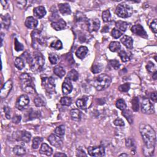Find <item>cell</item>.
I'll list each match as a JSON object with an SVG mask.
<instances>
[{
  "instance_id": "cell-10",
  "label": "cell",
  "mask_w": 157,
  "mask_h": 157,
  "mask_svg": "<svg viewBox=\"0 0 157 157\" xmlns=\"http://www.w3.org/2000/svg\"><path fill=\"white\" fill-rule=\"evenodd\" d=\"M88 152L92 156H103L105 155V149L102 146L89 147Z\"/></svg>"
},
{
  "instance_id": "cell-48",
  "label": "cell",
  "mask_w": 157,
  "mask_h": 157,
  "mask_svg": "<svg viewBox=\"0 0 157 157\" xmlns=\"http://www.w3.org/2000/svg\"><path fill=\"white\" fill-rule=\"evenodd\" d=\"M15 44H14V47H15V50L17 52H19V51H23L24 50V46L23 45H22L21 43H20L19 41H18V40L17 39H15Z\"/></svg>"
},
{
  "instance_id": "cell-41",
  "label": "cell",
  "mask_w": 157,
  "mask_h": 157,
  "mask_svg": "<svg viewBox=\"0 0 157 157\" xmlns=\"http://www.w3.org/2000/svg\"><path fill=\"white\" fill-rule=\"evenodd\" d=\"M51 47L54 49H56V50H60L63 48V44L60 40H57V41H53L51 43Z\"/></svg>"
},
{
  "instance_id": "cell-20",
  "label": "cell",
  "mask_w": 157,
  "mask_h": 157,
  "mask_svg": "<svg viewBox=\"0 0 157 157\" xmlns=\"http://www.w3.org/2000/svg\"><path fill=\"white\" fill-rule=\"evenodd\" d=\"M39 153L47 156H51L53 154V149L47 144L43 143L40 148Z\"/></svg>"
},
{
  "instance_id": "cell-7",
  "label": "cell",
  "mask_w": 157,
  "mask_h": 157,
  "mask_svg": "<svg viewBox=\"0 0 157 157\" xmlns=\"http://www.w3.org/2000/svg\"><path fill=\"white\" fill-rule=\"evenodd\" d=\"M42 86L48 93H53L55 91V80L52 77L42 78Z\"/></svg>"
},
{
  "instance_id": "cell-36",
  "label": "cell",
  "mask_w": 157,
  "mask_h": 157,
  "mask_svg": "<svg viewBox=\"0 0 157 157\" xmlns=\"http://www.w3.org/2000/svg\"><path fill=\"white\" fill-rule=\"evenodd\" d=\"M15 66L19 70H22L25 67L24 60L20 57H17L15 60Z\"/></svg>"
},
{
  "instance_id": "cell-27",
  "label": "cell",
  "mask_w": 157,
  "mask_h": 157,
  "mask_svg": "<svg viewBox=\"0 0 157 157\" xmlns=\"http://www.w3.org/2000/svg\"><path fill=\"white\" fill-rule=\"evenodd\" d=\"M11 25V17L9 14H6L2 17V27L8 29Z\"/></svg>"
},
{
  "instance_id": "cell-11",
  "label": "cell",
  "mask_w": 157,
  "mask_h": 157,
  "mask_svg": "<svg viewBox=\"0 0 157 157\" xmlns=\"http://www.w3.org/2000/svg\"><path fill=\"white\" fill-rule=\"evenodd\" d=\"M88 30L90 32L97 31L100 27V21L98 19H90L87 22Z\"/></svg>"
},
{
  "instance_id": "cell-58",
  "label": "cell",
  "mask_w": 157,
  "mask_h": 157,
  "mask_svg": "<svg viewBox=\"0 0 157 157\" xmlns=\"http://www.w3.org/2000/svg\"><path fill=\"white\" fill-rule=\"evenodd\" d=\"M54 156H66L67 155H66V154H61V153H57V154H55L54 155Z\"/></svg>"
},
{
  "instance_id": "cell-53",
  "label": "cell",
  "mask_w": 157,
  "mask_h": 157,
  "mask_svg": "<svg viewBox=\"0 0 157 157\" xmlns=\"http://www.w3.org/2000/svg\"><path fill=\"white\" fill-rule=\"evenodd\" d=\"M26 1H18L17 2V6L20 9H24L26 6Z\"/></svg>"
},
{
  "instance_id": "cell-29",
  "label": "cell",
  "mask_w": 157,
  "mask_h": 157,
  "mask_svg": "<svg viewBox=\"0 0 157 157\" xmlns=\"http://www.w3.org/2000/svg\"><path fill=\"white\" fill-rule=\"evenodd\" d=\"M67 77L72 81H77L79 78V74L77 71L75 69H72L68 73Z\"/></svg>"
},
{
  "instance_id": "cell-23",
  "label": "cell",
  "mask_w": 157,
  "mask_h": 157,
  "mask_svg": "<svg viewBox=\"0 0 157 157\" xmlns=\"http://www.w3.org/2000/svg\"><path fill=\"white\" fill-rule=\"evenodd\" d=\"M70 115H71V119L74 121L79 122V121L81 120L82 113L79 109H72L70 112Z\"/></svg>"
},
{
  "instance_id": "cell-33",
  "label": "cell",
  "mask_w": 157,
  "mask_h": 157,
  "mask_svg": "<svg viewBox=\"0 0 157 157\" xmlns=\"http://www.w3.org/2000/svg\"><path fill=\"white\" fill-rule=\"evenodd\" d=\"M13 152H14V154L16 155L21 156L25 154L26 151L25 149H24L22 147L20 146H16L14 147V149H13Z\"/></svg>"
},
{
  "instance_id": "cell-44",
  "label": "cell",
  "mask_w": 157,
  "mask_h": 157,
  "mask_svg": "<svg viewBox=\"0 0 157 157\" xmlns=\"http://www.w3.org/2000/svg\"><path fill=\"white\" fill-rule=\"evenodd\" d=\"M102 69V66L101 64H95L92 67V72L94 74L100 73Z\"/></svg>"
},
{
  "instance_id": "cell-37",
  "label": "cell",
  "mask_w": 157,
  "mask_h": 157,
  "mask_svg": "<svg viewBox=\"0 0 157 157\" xmlns=\"http://www.w3.org/2000/svg\"><path fill=\"white\" fill-rule=\"evenodd\" d=\"M65 128L64 125H60L59 127H57L55 130V133L56 135L61 137L65 135Z\"/></svg>"
},
{
  "instance_id": "cell-15",
  "label": "cell",
  "mask_w": 157,
  "mask_h": 157,
  "mask_svg": "<svg viewBox=\"0 0 157 157\" xmlns=\"http://www.w3.org/2000/svg\"><path fill=\"white\" fill-rule=\"evenodd\" d=\"M73 85H72L71 80L66 77L65 80V81L62 85V92L63 93L64 95H66L68 94L71 93V92L73 91Z\"/></svg>"
},
{
  "instance_id": "cell-9",
  "label": "cell",
  "mask_w": 157,
  "mask_h": 157,
  "mask_svg": "<svg viewBox=\"0 0 157 157\" xmlns=\"http://www.w3.org/2000/svg\"><path fill=\"white\" fill-rule=\"evenodd\" d=\"M141 109L142 113L146 114H153L155 112L154 105L149 99H144L142 101Z\"/></svg>"
},
{
  "instance_id": "cell-4",
  "label": "cell",
  "mask_w": 157,
  "mask_h": 157,
  "mask_svg": "<svg viewBox=\"0 0 157 157\" xmlns=\"http://www.w3.org/2000/svg\"><path fill=\"white\" fill-rule=\"evenodd\" d=\"M32 46L34 49L40 50L46 47V40L41 31L34 30L31 33Z\"/></svg>"
},
{
  "instance_id": "cell-59",
  "label": "cell",
  "mask_w": 157,
  "mask_h": 157,
  "mask_svg": "<svg viewBox=\"0 0 157 157\" xmlns=\"http://www.w3.org/2000/svg\"><path fill=\"white\" fill-rule=\"evenodd\" d=\"M153 78L154 79V80L156 79V71L153 74Z\"/></svg>"
},
{
  "instance_id": "cell-54",
  "label": "cell",
  "mask_w": 157,
  "mask_h": 157,
  "mask_svg": "<svg viewBox=\"0 0 157 157\" xmlns=\"http://www.w3.org/2000/svg\"><path fill=\"white\" fill-rule=\"evenodd\" d=\"M21 116L20 115H15L14 116V117L12 118V122L13 123H20V120H21Z\"/></svg>"
},
{
  "instance_id": "cell-46",
  "label": "cell",
  "mask_w": 157,
  "mask_h": 157,
  "mask_svg": "<svg viewBox=\"0 0 157 157\" xmlns=\"http://www.w3.org/2000/svg\"><path fill=\"white\" fill-rule=\"evenodd\" d=\"M146 68L148 71L150 72V73H155V72L156 71V67L152 61H149L148 63Z\"/></svg>"
},
{
  "instance_id": "cell-50",
  "label": "cell",
  "mask_w": 157,
  "mask_h": 157,
  "mask_svg": "<svg viewBox=\"0 0 157 157\" xmlns=\"http://www.w3.org/2000/svg\"><path fill=\"white\" fill-rule=\"evenodd\" d=\"M156 26H157V21L156 19H155L154 21H152V22L150 24V27L151 30L155 34H156L157 32Z\"/></svg>"
},
{
  "instance_id": "cell-8",
  "label": "cell",
  "mask_w": 157,
  "mask_h": 157,
  "mask_svg": "<svg viewBox=\"0 0 157 157\" xmlns=\"http://www.w3.org/2000/svg\"><path fill=\"white\" fill-rule=\"evenodd\" d=\"M30 100L28 96L26 95H22L17 99L15 106L19 110L23 111L28 106Z\"/></svg>"
},
{
  "instance_id": "cell-1",
  "label": "cell",
  "mask_w": 157,
  "mask_h": 157,
  "mask_svg": "<svg viewBox=\"0 0 157 157\" xmlns=\"http://www.w3.org/2000/svg\"><path fill=\"white\" fill-rule=\"evenodd\" d=\"M139 131L147 149L144 154L147 156H152L154 154L156 144L155 132L150 125L146 124L140 125Z\"/></svg>"
},
{
  "instance_id": "cell-12",
  "label": "cell",
  "mask_w": 157,
  "mask_h": 157,
  "mask_svg": "<svg viewBox=\"0 0 157 157\" xmlns=\"http://www.w3.org/2000/svg\"><path fill=\"white\" fill-rule=\"evenodd\" d=\"M48 141L51 144L57 148H60L63 146V140L61 137L58 136L56 134H51L48 137Z\"/></svg>"
},
{
  "instance_id": "cell-5",
  "label": "cell",
  "mask_w": 157,
  "mask_h": 157,
  "mask_svg": "<svg viewBox=\"0 0 157 157\" xmlns=\"http://www.w3.org/2000/svg\"><path fill=\"white\" fill-rule=\"evenodd\" d=\"M20 85L24 91L33 93L35 92V87L33 84L32 78L27 73H23L20 76Z\"/></svg>"
},
{
  "instance_id": "cell-19",
  "label": "cell",
  "mask_w": 157,
  "mask_h": 157,
  "mask_svg": "<svg viewBox=\"0 0 157 157\" xmlns=\"http://www.w3.org/2000/svg\"><path fill=\"white\" fill-rule=\"evenodd\" d=\"M34 15L38 19H42L46 14V10L43 6H38L34 9Z\"/></svg>"
},
{
  "instance_id": "cell-25",
  "label": "cell",
  "mask_w": 157,
  "mask_h": 157,
  "mask_svg": "<svg viewBox=\"0 0 157 157\" xmlns=\"http://www.w3.org/2000/svg\"><path fill=\"white\" fill-rule=\"evenodd\" d=\"M88 98L87 96H83L82 98H80L76 101V105L82 109H86L87 108V102L88 101Z\"/></svg>"
},
{
  "instance_id": "cell-49",
  "label": "cell",
  "mask_w": 157,
  "mask_h": 157,
  "mask_svg": "<svg viewBox=\"0 0 157 157\" xmlns=\"http://www.w3.org/2000/svg\"><path fill=\"white\" fill-rule=\"evenodd\" d=\"M109 64L112 68H113L114 69H118L120 66L119 61L117 60H113L109 61Z\"/></svg>"
},
{
  "instance_id": "cell-18",
  "label": "cell",
  "mask_w": 157,
  "mask_h": 157,
  "mask_svg": "<svg viewBox=\"0 0 157 157\" xmlns=\"http://www.w3.org/2000/svg\"><path fill=\"white\" fill-rule=\"evenodd\" d=\"M58 9L61 14L63 15L71 14V9L70 6L68 3H62L58 4Z\"/></svg>"
},
{
  "instance_id": "cell-31",
  "label": "cell",
  "mask_w": 157,
  "mask_h": 157,
  "mask_svg": "<svg viewBox=\"0 0 157 157\" xmlns=\"http://www.w3.org/2000/svg\"><path fill=\"white\" fill-rule=\"evenodd\" d=\"M109 48L111 52H116L120 50L121 48V46L120 42L117 41H113L110 43Z\"/></svg>"
},
{
  "instance_id": "cell-3",
  "label": "cell",
  "mask_w": 157,
  "mask_h": 157,
  "mask_svg": "<svg viewBox=\"0 0 157 157\" xmlns=\"http://www.w3.org/2000/svg\"><path fill=\"white\" fill-rule=\"evenodd\" d=\"M112 82V79L106 74H101L93 80V85L98 91L103 90L108 88Z\"/></svg>"
},
{
  "instance_id": "cell-38",
  "label": "cell",
  "mask_w": 157,
  "mask_h": 157,
  "mask_svg": "<svg viewBox=\"0 0 157 157\" xmlns=\"http://www.w3.org/2000/svg\"><path fill=\"white\" fill-rule=\"evenodd\" d=\"M116 106L121 111H123L127 108L126 103L122 99H119L116 101Z\"/></svg>"
},
{
  "instance_id": "cell-35",
  "label": "cell",
  "mask_w": 157,
  "mask_h": 157,
  "mask_svg": "<svg viewBox=\"0 0 157 157\" xmlns=\"http://www.w3.org/2000/svg\"><path fill=\"white\" fill-rule=\"evenodd\" d=\"M43 139L40 137H36L33 139L32 143V147L33 149H38L39 146L41 144Z\"/></svg>"
},
{
  "instance_id": "cell-56",
  "label": "cell",
  "mask_w": 157,
  "mask_h": 157,
  "mask_svg": "<svg viewBox=\"0 0 157 157\" xmlns=\"http://www.w3.org/2000/svg\"><path fill=\"white\" fill-rule=\"evenodd\" d=\"M150 99L152 101L154 102H156V100H157V96H156V92H154L152 93L150 95Z\"/></svg>"
},
{
  "instance_id": "cell-14",
  "label": "cell",
  "mask_w": 157,
  "mask_h": 157,
  "mask_svg": "<svg viewBox=\"0 0 157 157\" xmlns=\"http://www.w3.org/2000/svg\"><path fill=\"white\" fill-rule=\"evenodd\" d=\"M12 88V82L11 80H8L5 84H4L1 90V94H0V96L2 98H6L9 92H11V89Z\"/></svg>"
},
{
  "instance_id": "cell-60",
  "label": "cell",
  "mask_w": 157,
  "mask_h": 157,
  "mask_svg": "<svg viewBox=\"0 0 157 157\" xmlns=\"http://www.w3.org/2000/svg\"><path fill=\"white\" fill-rule=\"evenodd\" d=\"M119 156H127L128 155H127V154H123L120 155Z\"/></svg>"
},
{
  "instance_id": "cell-55",
  "label": "cell",
  "mask_w": 157,
  "mask_h": 157,
  "mask_svg": "<svg viewBox=\"0 0 157 157\" xmlns=\"http://www.w3.org/2000/svg\"><path fill=\"white\" fill-rule=\"evenodd\" d=\"M77 156H87V154L85 153L84 150L82 149H77Z\"/></svg>"
},
{
  "instance_id": "cell-39",
  "label": "cell",
  "mask_w": 157,
  "mask_h": 157,
  "mask_svg": "<svg viewBox=\"0 0 157 157\" xmlns=\"http://www.w3.org/2000/svg\"><path fill=\"white\" fill-rule=\"evenodd\" d=\"M119 55L123 62H127L129 60V56L125 51H120L119 52Z\"/></svg>"
},
{
  "instance_id": "cell-26",
  "label": "cell",
  "mask_w": 157,
  "mask_h": 157,
  "mask_svg": "<svg viewBox=\"0 0 157 157\" xmlns=\"http://www.w3.org/2000/svg\"><path fill=\"white\" fill-rule=\"evenodd\" d=\"M115 27L116 29H117L121 32L123 33L126 31L128 27V24L127 22L123 21H118L115 23Z\"/></svg>"
},
{
  "instance_id": "cell-47",
  "label": "cell",
  "mask_w": 157,
  "mask_h": 157,
  "mask_svg": "<svg viewBox=\"0 0 157 157\" xmlns=\"http://www.w3.org/2000/svg\"><path fill=\"white\" fill-rule=\"evenodd\" d=\"M111 34H112V36H113L114 38L118 39L122 35V33L121 32V31H120L119 30H118L117 29L114 28L113 30V31H112Z\"/></svg>"
},
{
  "instance_id": "cell-51",
  "label": "cell",
  "mask_w": 157,
  "mask_h": 157,
  "mask_svg": "<svg viewBox=\"0 0 157 157\" xmlns=\"http://www.w3.org/2000/svg\"><path fill=\"white\" fill-rule=\"evenodd\" d=\"M4 113L6 114V117L8 119H10L11 118V109L7 106H4Z\"/></svg>"
},
{
  "instance_id": "cell-6",
  "label": "cell",
  "mask_w": 157,
  "mask_h": 157,
  "mask_svg": "<svg viewBox=\"0 0 157 157\" xmlns=\"http://www.w3.org/2000/svg\"><path fill=\"white\" fill-rule=\"evenodd\" d=\"M133 12V7L126 4H120L116 7L115 13L121 18H128L131 16Z\"/></svg>"
},
{
  "instance_id": "cell-42",
  "label": "cell",
  "mask_w": 157,
  "mask_h": 157,
  "mask_svg": "<svg viewBox=\"0 0 157 157\" xmlns=\"http://www.w3.org/2000/svg\"><path fill=\"white\" fill-rule=\"evenodd\" d=\"M60 103L63 106H69L72 104V99L71 98L67 96L62 97L60 100Z\"/></svg>"
},
{
  "instance_id": "cell-30",
  "label": "cell",
  "mask_w": 157,
  "mask_h": 157,
  "mask_svg": "<svg viewBox=\"0 0 157 157\" xmlns=\"http://www.w3.org/2000/svg\"><path fill=\"white\" fill-rule=\"evenodd\" d=\"M122 115L125 118H126V119L128 120V122L131 124L133 122V114L129 110H126L125 109L122 112Z\"/></svg>"
},
{
  "instance_id": "cell-22",
  "label": "cell",
  "mask_w": 157,
  "mask_h": 157,
  "mask_svg": "<svg viewBox=\"0 0 157 157\" xmlns=\"http://www.w3.org/2000/svg\"><path fill=\"white\" fill-rule=\"evenodd\" d=\"M88 52V48L86 46H80L75 52V55L80 59H84L86 57Z\"/></svg>"
},
{
  "instance_id": "cell-45",
  "label": "cell",
  "mask_w": 157,
  "mask_h": 157,
  "mask_svg": "<svg viewBox=\"0 0 157 157\" xmlns=\"http://www.w3.org/2000/svg\"><path fill=\"white\" fill-rule=\"evenodd\" d=\"M130 88V84L129 83H125L121 85L119 87V90L122 92H128Z\"/></svg>"
},
{
  "instance_id": "cell-43",
  "label": "cell",
  "mask_w": 157,
  "mask_h": 157,
  "mask_svg": "<svg viewBox=\"0 0 157 157\" xmlns=\"http://www.w3.org/2000/svg\"><path fill=\"white\" fill-rule=\"evenodd\" d=\"M49 59L52 65H55L58 61V57L55 53H50L49 55Z\"/></svg>"
},
{
  "instance_id": "cell-32",
  "label": "cell",
  "mask_w": 157,
  "mask_h": 157,
  "mask_svg": "<svg viewBox=\"0 0 157 157\" xmlns=\"http://www.w3.org/2000/svg\"><path fill=\"white\" fill-rule=\"evenodd\" d=\"M34 104L36 107H42L46 104V102L45 100L43 99V98L41 96L38 95V96L36 97L34 100Z\"/></svg>"
},
{
  "instance_id": "cell-28",
  "label": "cell",
  "mask_w": 157,
  "mask_h": 157,
  "mask_svg": "<svg viewBox=\"0 0 157 157\" xmlns=\"http://www.w3.org/2000/svg\"><path fill=\"white\" fill-rule=\"evenodd\" d=\"M53 72H54L55 75H57L58 77H59L60 78H62L63 77H64V75L66 74V72L64 68L60 66H57L55 67L54 69H53Z\"/></svg>"
},
{
  "instance_id": "cell-2",
  "label": "cell",
  "mask_w": 157,
  "mask_h": 157,
  "mask_svg": "<svg viewBox=\"0 0 157 157\" xmlns=\"http://www.w3.org/2000/svg\"><path fill=\"white\" fill-rule=\"evenodd\" d=\"M27 61L31 69L34 72L41 71L45 63L44 56L38 51H35L31 54H29L27 57Z\"/></svg>"
},
{
  "instance_id": "cell-13",
  "label": "cell",
  "mask_w": 157,
  "mask_h": 157,
  "mask_svg": "<svg viewBox=\"0 0 157 157\" xmlns=\"http://www.w3.org/2000/svg\"><path fill=\"white\" fill-rule=\"evenodd\" d=\"M131 30L132 33L134 34L139 36L146 39L148 38L146 31L141 25H136L133 26L131 28Z\"/></svg>"
},
{
  "instance_id": "cell-21",
  "label": "cell",
  "mask_w": 157,
  "mask_h": 157,
  "mask_svg": "<svg viewBox=\"0 0 157 157\" xmlns=\"http://www.w3.org/2000/svg\"><path fill=\"white\" fill-rule=\"evenodd\" d=\"M121 42L124 46L128 49H132L133 48V40L129 36L125 35L121 38Z\"/></svg>"
},
{
  "instance_id": "cell-16",
  "label": "cell",
  "mask_w": 157,
  "mask_h": 157,
  "mask_svg": "<svg viewBox=\"0 0 157 157\" xmlns=\"http://www.w3.org/2000/svg\"><path fill=\"white\" fill-rule=\"evenodd\" d=\"M52 27L56 31H60L64 30L66 26V22L63 19H58L57 21L52 22L51 24Z\"/></svg>"
},
{
  "instance_id": "cell-40",
  "label": "cell",
  "mask_w": 157,
  "mask_h": 157,
  "mask_svg": "<svg viewBox=\"0 0 157 157\" xmlns=\"http://www.w3.org/2000/svg\"><path fill=\"white\" fill-rule=\"evenodd\" d=\"M102 19L105 22H108L111 19V14L109 10H106L102 13Z\"/></svg>"
},
{
  "instance_id": "cell-52",
  "label": "cell",
  "mask_w": 157,
  "mask_h": 157,
  "mask_svg": "<svg viewBox=\"0 0 157 157\" xmlns=\"http://www.w3.org/2000/svg\"><path fill=\"white\" fill-rule=\"evenodd\" d=\"M114 124L115 125V126L117 127H123L125 125V123L121 119H117L114 120Z\"/></svg>"
},
{
  "instance_id": "cell-57",
  "label": "cell",
  "mask_w": 157,
  "mask_h": 157,
  "mask_svg": "<svg viewBox=\"0 0 157 157\" xmlns=\"http://www.w3.org/2000/svg\"><path fill=\"white\" fill-rule=\"evenodd\" d=\"M108 31H109L108 26H105L102 28V30L101 31V32L102 33H106V32H108Z\"/></svg>"
},
{
  "instance_id": "cell-24",
  "label": "cell",
  "mask_w": 157,
  "mask_h": 157,
  "mask_svg": "<svg viewBox=\"0 0 157 157\" xmlns=\"http://www.w3.org/2000/svg\"><path fill=\"white\" fill-rule=\"evenodd\" d=\"M19 137V140L23 141L24 142L28 143L30 142L31 139V134L28 131H22L20 133Z\"/></svg>"
},
{
  "instance_id": "cell-17",
  "label": "cell",
  "mask_w": 157,
  "mask_h": 157,
  "mask_svg": "<svg viewBox=\"0 0 157 157\" xmlns=\"http://www.w3.org/2000/svg\"><path fill=\"white\" fill-rule=\"evenodd\" d=\"M25 26L30 29H34L37 27L38 21L33 17H28L25 20Z\"/></svg>"
},
{
  "instance_id": "cell-34",
  "label": "cell",
  "mask_w": 157,
  "mask_h": 157,
  "mask_svg": "<svg viewBox=\"0 0 157 157\" xmlns=\"http://www.w3.org/2000/svg\"><path fill=\"white\" fill-rule=\"evenodd\" d=\"M132 108L134 112H137L139 109V101L137 97H134L131 100Z\"/></svg>"
}]
</instances>
